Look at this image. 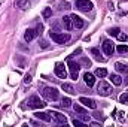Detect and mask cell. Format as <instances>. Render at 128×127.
<instances>
[{"label":"cell","mask_w":128,"mask_h":127,"mask_svg":"<svg viewBox=\"0 0 128 127\" xmlns=\"http://www.w3.org/2000/svg\"><path fill=\"white\" fill-rule=\"evenodd\" d=\"M119 102L121 103H128V93H122L119 96Z\"/></svg>","instance_id":"25"},{"label":"cell","mask_w":128,"mask_h":127,"mask_svg":"<svg viewBox=\"0 0 128 127\" xmlns=\"http://www.w3.org/2000/svg\"><path fill=\"white\" fill-rule=\"evenodd\" d=\"M52 15V9L51 8H46L45 11H43V18H49Z\"/></svg>","instance_id":"26"},{"label":"cell","mask_w":128,"mask_h":127,"mask_svg":"<svg viewBox=\"0 0 128 127\" xmlns=\"http://www.w3.org/2000/svg\"><path fill=\"white\" fill-rule=\"evenodd\" d=\"M109 9H112V11L115 9V6H113V3H112V2H109Z\"/></svg>","instance_id":"35"},{"label":"cell","mask_w":128,"mask_h":127,"mask_svg":"<svg viewBox=\"0 0 128 127\" xmlns=\"http://www.w3.org/2000/svg\"><path fill=\"white\" fill-rule=\"evenodd\" d=\"M48 114H49V115H52V117H54V118H55V120L60 123V124H64V126L67 124V118L64 117L63 114H60V112H55V111H51V112H48Z\"/></svg>","instance_id":"10"},{"label":"cell","mask_w":128,"mask_h":127,"mask_svg":"<svg viewBox=\"0 0 128 127\" xmlns=\"http://www.w3.org/2000/svg\"><path fill=\"white\" fill-rule=\"evenodd\" d=\"M76 8L79 11H84V12H88L92 9V3L90 0H76Z\"/></svg>","instance_id":"5"},{"label":"cell","mask_w":128,"mask_h":127,"mask_svg":"<svg viewBox=\"0 0 128 127\" xmlns=\"http://www.w3.org/2000/svg\"><path fill=\"white\" fill-rule=\"evenodd\" d=\"M103 51H104V54H106V55H112V54H113V51H115L113 42H110V40H106V42L103 43Z\"/></svg>","instance_id":"9"},{"label":"cell","mask_w":128,"mask_h":127,"mask_svg":"<svg viewBox=\"0 0 128 127\" xmlns=\"http://www.w3.org/2000/svg\"><path fill=\"white\" fill-rule=\"evenodd\" d=\"M91 54L94 55L96 60H98V61H104V57H101V54H100V51H98L97 48H92V49H91Z\"/></svg>","instance_id":"19"},{"label":"cell","mask_w":128,"mask_h":127,"mask_svg":"<svg viewBox=\"0 0 128 127\" xmlns=\"http://www.w3.org/2000/svg\"><path fill=\"white\" fill-rule=\"evenodd\" d=\"M79 102H80L84 106L90 108V109H96V108H97L96 100H92V99H88V97H80V99H79Z\"/></svg>","instance_id":"8"},{"label":"cell","mask_w":128,"mask_h":127,"mask_svg":"<svg viewBox=\"0 0 128 127\" xmlns=\"http://www.w3.org/2000/svg\"><path fill=\"white\" fill-rule=\"evenodd\" d=\"M82 63L85 64V66H91V61H90L88 58H84V60H82Z\"/></svg>","instance_id":"33"},{"label":"cell","mask_w":128,"mask_h":127,"mask_svg":"<svg viewBox=\"0 0 128 127\" xmlns=\"http://www.w3.org/2000/svg\"><path fill=\"white\" fill-rule=\"evenodd\" d=\"M116 51H118L119 54H125V52H128V46L127 45H118V46H116Z\"/></svg>","instance_id":"22"},{"label":"cell","mask_w":128,"mask_h":127,"mask_svg":"<svg viewBox=\"0 0 128 127\" xmlns=\"http://www.w3.org/2000/svg\"><path fill=\"white\" fill-rule=\"evenodd\" d=\"M96 75L98 78H104V76H107V70H106L104 67H98L96 70Z\"/></svg>","instance_id":"21"},{"label":"cell","mask_w":128,"mask_h":127,"mask_svg":"<svg viewBox=\"0 0 128 127\" xmlns=\"http://www.w3.org/2000/svg\"><path fill=\"white\" fill-rule=\"evenodd\" d=\"M61 88H63L66 93H68V94H74V93H76V91H74V87H73L72 84H67V82H63Z\"/></svg>","instance_id":"16"},{"label":"cell","mask_w":128,"mask_h":127,"mask_svg":"<svg viewBox=\"0 0 128 127\" xmlns=\"http://www.w3.org/2000/svg\"><path fill=\"white\" fill-rule=\"evenodd\" d=\"M84 79H85V84H86L88 87H92V85H94V82H96L94 75H92V73H88V72L84 75Z\"/></svg>","instance_id":"12"},{"label":"cell","mask_w":128,"mask_h":127,"mask_svg":"<svg viewBox=\"0 0 128 127\" xmlns=\"http://www.w3.org/2000/svg\"><path fill=\"white\" fill-rule=\"evenodd\" d=\"M97 93L100 96H109L112 93V85L107 84L106 81H100V84L97 85Z\"/></svg>","instance_id":"2"},{"label":"cell","mask_w":128,"mask_h":127,"mask_svg":"<svg viewBox=\"0 0 128 127\" xmlns=\"http://www.w3.org/2000/svg\"><path fill=\"white\" fill-rule=\"evenodd\" d=\"M60 6H61V9H70V5H68L67 2H61Z\"/></svg>","instance_id":"30"},{"label":"cell","mask_w":128,"mask_h":127,"mask_svg":"<svg viewBox=\"0 0 128 127\" xmlns=\"http://www.w3.org/2000/svg\"><path fill=\"white\" fill-rule=\"evenodd\" d=\"M27 103H28V108H33V109H40V108H43L46 103L43 102V100H40V97H37V96H32L28 100H27Z\"/></svg>","instance_id":"4"},{"label":"cell","mask_w":128,"mask_h":127,"mask_svg":"<svg viewBox=\"0 0 128 127\" xmlns=\"http://www.w3.org/2000/svg\"><path fill=\"white\" fill-rule=\"evenodd\" d=\"M115 69L119 72V73H128V66L127 64H124V63H115Z\"/></svg>","instance_id":"14"},{"label":"cell","mask_w":128,"mask_h":127,"mask_svg":"<svg viewBox=\"0 0 128 127\" xmlns=\"http://www.w3.org/2000/svg\"><path fill=\"white\" fill-rule=\"evenodd\" d=\"M49 36H51V39H52L54 42H57V43H64V42L70 40V34L57 33V32H52V30H51V33H49Z\"/></svg>","instance_id":"3"},{"label":"cell","mask_w":128,"mask_h":127,"mask_svg":"<svg viewBox=\"0 0 128 127\" xmlns=\"http://www.w3.org/2000/svg\"><path fill=\"white\" fill-rule=\"evenodd\" d=\"M42 96H43L46 100H52V102L58 100V97H60L57 88H54V87H45L43 91H42Z\"/></svg>","instance_id":"1"},{"label":"cell","mask_w":128,"mask_h":127,"mask_svg":"<svg viewBox=\"0 0 128 127\" xmlns=\"http://www.w3.org/2000/svg\"><path fill=\"white\" fill-rule=\"evenodd\" d=\"M91 126L92 127H100V124H98V123H91Z\"/></svg>","instance_id":"36"},{"label":"cell","mask_w":128,"mask_h":127,"mask_svg":"<svg viewBox=\"0 0 128 127\" xmlns=\"http://www.w3.org/2000/svg\"><path fill=\"white\" fill-rule=\"evenodd\" d=\"M42 32H43V26H42V24H39V26H37V29H36V34H42Z\"/></svg>","instance_id":"31"},{"label":"cell","mask_w":128,"mask_h":127,"mask_svg":"<svg viewBox=\"0 0 128 127\" xmlns=\"http://www.w3.org/2000/svg\"><path fill=\"white\" fill-rule=\"evenodd\" d=\"M70 105H72V100H70L68 97H64V99H63V106H64V108H68Z\"/></svg>","instance_id":"27"},{"label":"cell","mask_w":128,"mask_h":127,"mask_svg":"<svg viewBox=\"0 0 128 127\" xmlns=\"http://www.w3.org/2000/svg\"><path fill=\"white\" fill-rule=\"evenodd\" d=\"M70 17H72L73 26H74L76 29H82V27H84V24H85V23H84V20H82L80 17H78L76 14H74V15H70Z\"/></svg>","instance_id":"11"},{"label":"cell","mask_w":128,"mask_h":127,"mask_svg":"<svg viewBox=\"0 0 128 127\" xmlns=\"http://www.w3.org/2000/svg\"><path fill=\"white\" fill-rule=\"evenodd\" d=\"M63 24H64V27H66V30H72V27H73L72 17H63Z\"/></svg>","instance_id":"15"},{"label":"cell","mask_w":128,"mask_h":127,"mask_svg":"<svg viewBox=\"0 0 128 127\" xmlns=\"http://www.w3.org/2000/svg\"><path fill=\"white\" fill-rule=\"evenodd\" d=\"M24 82H26V84H30V82H32V76H30V75H27V76H26V79H24Z\"/></svg>","instance_id":"32"},{"label":"cell","mask_w":128,"mask_h":127,"mask_svg":"<svg viewBox=\"0 0 128 127\" xmlns=\"http://www.w3.org/2000/svg\"><path fill=\"white\" fill-rule=\"evenodd\" d=\"M73 126H76V127H85V124L82 123V121H79V120H73Z\"/></svg>","instance_id":"29"},{"label":"cell","mask_w":128,"mask_h":127,"mask_svg":"<svg viewBox=\"0 0 128 127\" xmlns=\"http://www.w3.org/2000/svg\"><path fill=\"white\" fill-rule=\"evenodd\" d=\"M119 32H121V30H119L118 27H113V29H109V32H107V33H109L110 36H118Z\"/></svg>","instance_id":"24"},{"label":"cell","mask_w":128,"mask_h":127,"mask_svg":"<svg viewBox=\"0 0 128 127\" xmlns=\"http://www.w3.org/2000/svg\"><path fill=\"white\" fill-rule=\"evenodd\" d=\"M118 39H119L121 42H125V40L128 39V36L125 34V33H119V34H118Z\"/></svg>","instance_id":"28"},{"label":"cell","mask_w":128,"mask_h":127,"mask_svg":"<svg viewBox=\"0 0 128 127\" xmlns=\"http://www.w3.org/2000/svg\"><path fill=\"white\" fill-rule=\"evenodd\" d=\"M34 36H36V30H33V29H28L26 34H24V39L27 40V42H32L33 39H34Z\"/></svg>","instance_id":"18"},{"label":"cell","mask_w":128,"mask_h":127,"mask_svg":"<svg viewBox=\"0 0 128 127\" xmlns=\"http://www.w3.org/2000/svg\"><path fill=\"white\" fill-rule=\"evenodd\" d=\"M55 75H57L60 79H66V76H67V70H66L64 63H57L55 64Z\"/></svg>","instance_id":"7"},{"label":"cell","mask_w":128,"mask_h":127,"mask_svg":"<svg viewBox=\"0 0 128 127\" xmlns=\"http://www.w3.org/2000/svg\"><path fill=\"white\" fill-rule=\"evenodd\" d=\"M40 46H42V48H48V43H46L45 40H42V42H40Z\"/></svg>","instance_id":"34"},{"label":"cell","mask_w":128,"mask_h":127,"mask_svg":"<svg viewBox=\"0 0 128 127\" xmlns=\"http://www.w3.org/2000/svg\"><path fill=\"white\" fill-rule=\"evenodd\" d=\"M73 109H74L78 114H80V115H82V114H86V111H85L80 105H78V103H76V105H73Z\"/></svg>","instance_id":"23"},{"label":"cell","mask_w":128,"mask_h":127,"mask_svg":"<svg viewBox=\"0 0 128 127\" xmlns=\"http://www.w3.org/2000/svg\"><path fill=\"white\" fill-rule=\"evenodd\" d=\"M68 69H70V75H72V78H73V79H78V76H79V69H80V64L70 60V61H68Z\"/></svg>","instance_id":"6"},{"label":"cell","mask_w":128,"mask_h":127,"mask_svg":"<svg viewBox=\"0 0 128 127\" xmlns=\"http://www.w3.org/2000/svg\"><path fill=\"white\" fill-rule=\"evenodd\" d=\"M110 81H112L115 85H121V84H122V79H121L119 75H110Z\"/></svg>","instance_id":"20"},{"label":"cell","mask_w":128,"mask_h":127,"mask_svg":"<svg viewBox=\"0 0 128 127\" xmlns=\"http://www.w3.org/2000/svg\"><path fill=\"white\" fill-rule=\"evenodd\" d=\"M16 6L26 11V9H28V8L32 6V3H30V0H18V2H16Z\"/></svg>","instance_id":"17"},{"label":"cell","mask_w":128,"mask_h":127,"mask_svg":"<svg viewBox=\"0 0 128 127\" xmlns=\"http://www.w3.org/2000/svg\"><path fill=\"white\" fill-rule=\"evenodd\" d=\"M34 117L39 118V120H42V121H45V123H49V121H51V117H49V114H46V112H36Z\"/></svg>","instance_id":"13"}]
</instances>
